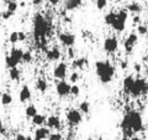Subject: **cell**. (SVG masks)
<instances>
[{
  "instance_id": "6da1fadb",
  "label": "cell",
  "mask_w": 148,
  "mask_h": 140,
  "mask_svg": "<svg viewBox=\"0 0 148 140\" xmlns=\"http://www.w3.org/2000/svg\"><path fill=\"white\" fill-rule=\"evenodd\" d=\"M51 34V22L42 14L34 16V39L37 49L47 51V36Z\"/></svg>"
},
{
  "instance_id": "7a4b0ae2",
  "label": "cell",
  "mask_w": 148,
  "mask_h": 140,
  "mask_svg": "<svg viewBox=\"0 0 148 140\" xmlns=\"http://www.w3.org/2000/svg\"><path fill=\"white\" fill-rule=\"evenodd\" d=\"M95 73L99 77L100 82L106 85L110 83L115 77L116 73V68L112 66L109 61H96L95 62Z\"/></svg>"
},
{
  "instance_id": "3957f363",
  "label": "cell",
  "mask_w": 148,
  "mask_h": 140,
  "mask_svg": "<svg viewBox=\"0 0 148 140\" xmlns=\"http://www.w3.org/2000/svg\"><path fill=\"white\" fill-rule=\"evenodd\" d=\"M130 128L135 133H141L145 130V124H143V118L138 110H130Z\"/></svg>"
},
{
  "instance_id": "277c9868",
  "label": "cell",
  "mask_w": 148,
  "mask_h": 140,
  "mask_svg": "<svg viewBox=\"0 0 148 140\" xmlns=\"http://www.w3.org/2000/svg\"><path fill=\"white\" fill-rule=\"evenodd\" d=\"M147 92H148V83L143 78H135V82H133L130 96L132 98H135V99H137V98H140L141 96L147 94Z\"/></svg>"
},
{
  "instance_id": "5b68a950",
  "label": "cell",
  "mask_w": 148,
  "mask_h": 140,
  "mask_svg": "<svg viewBox=\"0 0 148 140\" xmlns=\"http://www.w3.org/2000/svg\"><path fill=\"white\" fill-rule=\"evenodd\" d=\"M128 17V12L126 9H121L119 10V12H116V17H115L114 22L111 24V27L116 31V32H122L126 29V21Z\"/></svg>"
},
{
  "instance_id": "8992f818",
  "label": "cell",
  "mask_w": 148,
  "mask_h": 140,
  "mask_svg": "<svg viewBox=\"0 0 148 140\" xmlns=\"http://www.w3.org/2000/svg\"><path fill=\"white\" fill-rule=\"evenodd\" d=\"M66 119L71 127H78L83 122V114L78 109H69L66 114Z\"/></svg>"
},
{
  "instance_id": "52a82bcc",
  "label": "cell",
  "mask_w": 148,
  "mask_h": 140,
  "mask_svg": "<svg viewBox=\"0 0 148 140\" xmlns=\"http://www.w3.org/2000/svg\"><path fill=\"white\" fill-rule=\"evenodd\" d=\"M56 92H57V94L61 98L68 97L71 94V85L67 81H64V79H61L56 85Z\"/></svg>"
},
{
  "instance_id": "ba28073f",
  "label": "cell",
  "mask_w": 148,
  "mask_h": 140,
  "mask_svg": "<svg viewBox=\"0 0 148 140\" xmlns=\"http://www.w3.org/2000/svg\"><path fill=\"white\" fill-rule=\"evenodd\" d=\"M58 40L66 47H73L75 44V35L71 34V32H61L58 34Z\"/></svg>"
},
{
  "instance_id": "9c48e42d",
  "label": "cell",
  "mask_w": 148,
  "mask_h": 140,
  "mask_svg": "<svg viewBox=\"0 0 148 140\" xmlns=\"http://www.w3.org/2000/svg\"><path fill=\"white\" fill-rule=\"evenodd\" d=\"M67 73H68V66L66 62H59L53 69V77L56 79H59V81L66 79Z\"/></svg>"
},
{
  "instance_id": "30bf717a",
  "label": "cell",
  "mask_w": 148,
  "mask_h": 140,
  "mask_svg": "<svg viewBox=\"0 0 148 140\" xmlns=\"http://www.w3.org/2000/svg\"><path fill=\"white\" fill-rule=\"evenodd\" d=\"M104 51L108 53H114L119 49V41L116 37H106L104 41Z\"/></svg>"
},
{
  "instance_id": "8fae6325",
  "label": "cell",
  "mask_w": 148,
  "mask_h": 140,
  "mask_svg": "<svg viewBox=\"0 0 148 140\" xmlns=\"http://www.w3.org/2000/svg\"><path fill=\"white\" fill-rule=\"evenodd\" d=\"M137 41H138V36H137V34H135V32H131V34L126 37V40L123 41V46H125L126 53H132L133 47H135V45L137 44Z\"/></svg>"
},
{
  "instance_id": "7c38bea8",
  "label": "cell",
  "mask_w": 148,
  "mask_h": 140,
  "mask_svg": "<svg viewBox=\"0 0 148 140\" xmlns=\"http://www.w3.org/2000/svg\"><path fill=\"white\" fill-rule=\"evenodd\" d=\"M46 124H47V128L49 129H54V130H59L62 127V123H61V119L59 116L57 115H51L46 119Z\"/></svg>"
},
{
  "instance_id": "4fadbf2b",
  "label": "cell",
  "mask_w": 148,
  "mask_h": 140,
  "mask_svg": "<svg viewBox=\"0 0 148 140\" xmlns=\"http://www.w3.org/2000/svg\"><path fill=\"white\" fill-rule=\"evenodd\" d=\"M63 5L66 11H74L83 5V0H64Z\"/></svg>"
},
{
  "instance_id": "5bb4252c",
  "label": "cell",
  "mask_w": 148,
  "mask_h": 140,
  "mask_svg": "<svg viewBox=\"0 0 148 140\" xmlns=\"http://www.w3.org/2000/svg\"><path fill=\"white\" fill-rule=\"evenodd\" d=\"M32 97V93H31V89L29 86H22L21 89H20V93H18V99H20L21 103H26L29 102Z\"/></svg>"
},
{
  "instance_id": "9a60e30c",
  "label": "cell",
  "mask_w": 148,
  "mask_h": 140,
  "mask_svg": "<svg viewBox=\"0 0 148 140\" xmlns=\"http://www.w3.org/2000/svg\"><path fill=\"white\" fill-rule=\"evenodd\" d=\"M61 56H62L61 51H59V49H57V47L46 51V58H47L48 61H51V62L58 61V60L61 58Z\"/></svg>"
},
{
  "instance_id": "2e32d148",
  "label": "cell",
  "mask_w": 148,
  "mask_h": 140,
  "mask_svg": "<svg viewBox=\"0 0 148 140\" xmlns=\"http://www.w3.org/2000/svg\"><path fill=\"white\" fill-rule=\"evenodd\" d=\"M86 66H89L88 58H85V57L73 58V62H72V68L73 69H84Z\"/></svg>"
},
{
  "instance_id": "e0dca14e",
  "label": "cell",
  "mask_w": 148,
  "mask_h": 140,
  "mask_svg": "<svg viewBox=\"0 0 148 140\" xmlns=\"http://www.w3.org/2000/svg\"><path fill=\"white\" fill-rule=\"evenodd\" d=\"M49 134H51V130L47 127H38L35 130V138L40 139V140H46Z\"/></svg>"
},
{
  "instance_id": "ac0fdd59",
  "label": "cell",
  "mask_w": 148,
  "mask_h": 140,
  "mask_svg": "<svg viewBox=\"0 0 148 140\" xmlns=\"http://www.w3.org/2000/svg\"><path fill=\"white\" fill-rule=\"evenodd\" d=\"M133 82H135V77L133 76H126L123 78V83H122V88H123V92L130 94V92H131V88L133 86Z\"/></svg>"
},
{
  "instance_id": "d6986e66",
  "label": "cell",
  "mask_w": 148,
  "mask_h": 140,
  "mask_svg": "<svg viewBox=\"0 0 148 140\" xmlns=\"http://www.w3.org/2000/svg\"><path fill=\"white\" fill-rule=\"evenodd\" d=\"M46 119H47L46 115L37 113L36 115L32 116V124L36 125V127H42L43 124H46Z\"/></svg>"
},
{
  "instance_id": "ffe728a7",
  "label": "cell",
  "mask_w": 148,
  "mask_h": 140,
  "mask_svg": "<svg viewBox=\"0 0 148 140\" xmlns=\"http://www.w3.org/2000/svg\"><path fill=\"white\" fill-rule=\"evenodd\" d=\"M47 88H48V83L45 78H38L36 81V89L40 93H46Z\"/></svg>"
},
{
  "instance_id": "44dd1931",
  "label": "cell",
  "mask_w": 148,
  "mask_h": 140,
  "mask_svg": "<svg viewBox=\"0 0 148 140\" xmlns=\"http://www.w3.org/2000/svg\"><path fill=\"white\" fill-rule=\"evenodd\" d=\"M20 63V61H17L15 57H12L11 55H8L5 57V66L8 69L14 68V67H17V64Z\"/></svg>"
},
{
  "instance_id": "7402d4cb",
  "label": "cell",
  "mask_w": 148,
  "mask_h": 140,
  "mask_svg": "<svg viewBox=\"0 0 148 140\" xmlns=\"http://www.w3.org/2000/svg\"><path fill=\"white\" fill-rule=\"evenodd\" d=\"M9 77H10L11 81H15V82L20 81V78H21V71L17 67L10 68V69H9Z\"/></svg>"
},
{
  "instance_id": "603a6c76",
  "label": "cell",
  "mask_w": 148,
  "mask_h": 140,
  "mask_svg": "<svg viewBox=\"0 0 148 140\" xmlns=\"http://www.w3.org/2000/svg\"><path fill=\"white\" fill-rule=\"evenodd\" d=\"M126 10L131 11V12H133V14H140V12L142 11V6H141L137 1H133V3L128 4V5L126 6Z\"/></svg>"
},
{
  "instance_id": "cb8c5ba5",
  "label": "cell",
  "mask_w": 148,
  "mask_h": 140,
  "mask_svg": "<svg viewBox=\"0 0 148 140\" xmlns=\"http://www.w3.org/2000/svg\"><path fill=\"white\" fill-rule=\"evenodd\" d=\"M0 102H1L3 105H10L12 103V96L10 93H1V96H0Z\"/></svg>"
},
{
  "instance_id": "d4e9b609",
  "label": "cell",
  "mask_w": 148,
  "mask_h": 140,
  "mask_svg": "<svg viewBox=\"0 0 148 140\" xmlns=\"http://www.w3.org/2000/svg\"><path fill=\"white\" fill-rule=\"evenodd\" d=\"M22 53H24V51H22L21 49H17V47H12L10 50V55L12 56V57H15L17 61L21 62V58H22Z\"/></svg>"
},
{
  "instance_id": "484cf974",
  "label": "cell",
  "mask_w": 148,
  "mask_h": 140,
  "mask_svg": "<svg viewBox=\"0 0 148 140\" xmlns=\"http://www.w3.org/2000/svg\"><path fill=\"white\" fill-rule=\"evenodd\" d=\"M115 17H116V12H114V11H111V12H108L106 15L104 16V22L108 26H111V24L114 22L115 20Z\"/></svg>"
},
{
  "instance_id": "4316f807",
  "label": "cell",
  "mask_w": 148,
  "mask_h": 140,
  "mask_svg": "<svg viewBox=\"0 0 148 140\" xmlns=\"http://www.w3.org/2000/svg\"><path fill=\"white\" fill-rule=\"evenodd\" d=\"M25 114H26L27 118H32L34 115L37 114V108H36L34 104L27 105V107H26V109H25Z\"/></svg>"
},
{
  "instance_id": "83f0119b",
  "label": "cell",
  "mask_w": 148,
  "mask_h": 140,
  "mask_svg": "<svg viewBox=\"0 0 148 140\" xmlns=\"http://www.w3.org/2000/svg\"><path fill=\"white\" fill-rule=\"evenodd\" d=\"M120 128H121V130H125V129L130 128V115H128V113H126L122 116L121 122H120Z\"/></svg>"
},
{
  "instance_id": "f1b7e54d",
  "label": "cell",
  "mask_w": 148,
  "mask_h": 140,
  "mask_svg": "<svg viewBox=\"0 0 148 140\" xmlns=\"http://www.w3.org/2000/svg\"><path fill=\"white\" fill-rule=\"evenodd\" d=\"M79 110L82 112V114H89L90 112V103L88 100H83L79 104Z\"/></svg>"
},
{
  "instance_id": "f546056e",
  "label": "cell",
  "mask_w": 148,
  "mask_h": 140,
  "mask_svg": "<svg viewBox=\"0 0 148 140\" xmlns=\"http://www.w3.org/2000/svg\"><path fill=\"white\" fill-rule=\"evenodd\" d=\"M32 60H34V57H32V53L31 51H24V53H22V58H21V62L24 63H30L32 62Z\"/></svg>"
},
{
  "instance_id": "4dcf8cb0",
  "label": "cell",
  "mask_w": 148,
  "mask_h": 140,
  "mask_svg": "<svg viewBox=\"0 0 148 140\" xmlns=\"http://www.w3.org/2000/svg\"><path fill=\"white\" fill-rule=\"evenodd\" d=\"M17 8H18V4L15 1V0H10V1L8 3V9H6V10L11 11L12 14H15L16 10H17Z\"/></svg>"
},
{
  "instance_id": "1f68e13d",
  "label": "cell",
  "mask_w": 148,
  "mask_h": 140,
  "mask_svg": "<svg viewBox=\"0 0 148 140\" xmlns=\"http://www.w3.org/2000/svg\"><path fill=\"white\" fill-rule=\"evenodd\" d=\"M9 42L15 45L18 42V36H17V31H12L10 35H9Z\"/></svg>"
},
{
  "instance_id": "d6a6232c",
  "label": "cell",
  "mask_w": 148,
  "mask_h": 140,
  "mask_svg": "<svg viewBox=\"0 0 148 140\" xmlns=\"http://www.w3.org/2000/svg\"><path fill=\"white\" fill-rule=\"evenodd\" d=\"M71 94L73 97H78L80 94V87L78 85H75V83H74L73 86H71Z\"/></svg>"
},
{
  "instance_id": "836d02e7",
  "label": "cell",
  "mask_w": 148,
  "mask_h": 140,
  "mask_svg": "<svg viewBox=\"0 0 148 140\" xmlns=\"http://www.w3.org/2000/svg\"><path fill=\"white\" fill-rule=\"evenodd\" d=\"M79 79H80V74L78 73L77 71L72 72L71 76H69V81H71V83H73V85H74V83H77L78 81H79Z\"/></svg>"
},
{
  "instance_id": "e575fe53",
  "label": "cell",
  "mask_w": 148,
  "mask_h": 140,
  "mask_svg": "<svg viewBox=\"0 0 148 140\" xmlns=\"http://www.w3.org/2000/svg\"><path fill=\"white\" fill-rule=\"evenodd\" d=\"M48 140H63V135L61 133H58V132H56V133H51L48 135Z\"/></svg>"
},
{
  "instance_id": "d590c367",
  "label": "cell",
  "mask_w": 148,
  "mask_h": 140,
  "mask_svg": "<svg viewBox=\"0 0 148 140\" xmlns=\"http://www.w3.org/2000/svg\"><path fill=\"white\" fill-rule=\"evenodd\" d=\"M95 4L99 10H104L106 5H108V0H95Z\"/></svg>"
},
{
  "instance_id": "8d00e7d4",
  "label": "cell",
  "mask_w": 148,
  "mask_h": 140,
  "mask_svg": "<svg viewBox=\"0 0 148 140\" xmlns=\"http://www.w3.org/2000/svg\"><path fill=\"white\" fill-rule=\"evenodd\" d=\"M137 34L138 35H147L148 34V27L146 25H140L137 27Z\"/></svg>"
},
{
  "instance_id": "74e56055",
  "label": "cell",
  "mask_w": 148,
  "mask_h": 140,
  "mask_svg": "<svg viewBox=\"0 0 148 140\" xmlns=\"http://www.w3.org/2000/svg\"><path fill=\"white\" fill-rule=\"evenodd\" d=\"M136 133L133 132V130L131 128H128V129H125L122 130V137H127V138H132L133 135H135Z\"/></svg>"
},
{
  "instance_id": "f35d334b",
  "label": "cell",
  "mask_w": 148,
  "mask_h": 140,
  "mask_svg": "<svg viewBox=\"0 0 148 140\" xmlns=\"http://www.w3.org/2000/svg\"><path fill=\"white\" fill-rule=\"evenodd\" d=\"M14 15V14L11 12V11H9V10H5V11H1V19L3 20H9V19H10L11 16Z\"/></svg>"
},
{
  "instance_id": "ab89813d",
  "label": "cell",
  "mask_w": 148,
  "mask_h": 140,
  "mask_svg": "<svg viewBox=\"0 0 148 140\" xmlns=\"http://www.w3.org/2000/svg\"><path fill=\"white\" fill-rule=\"evenodd\" d=\"M17 36H18V42H20V41H25L26 40V34L24 31H17Z\"/></svg>"
},
{
  "instance_id": "60d3db41",
  "label": "cell",
  "mask_w": 148,
  "mask_h": 140,
  "mask_svg": "<svg viewBox=\"0 0 148 140\" xmlns=\"http://www.w3.org/2000/svg\"><path fill=\"white\" fill-rule=\"evenodd\" d=\"M74 56H75V51H74V49L73 47H68V57L73 60Z\"/></svg>"
},
{
  "instance_id": "b9f144b4",
  "label": "cell",
  "mask_w": 148,
  "mask_h": 140,
  "mask_svg": "<svg viewBox=\"0 0 148 140\" xmlns=\"http://www.w3.org/2000/svg\"><path fill=\"white\" fill-rule=\"evenodd\" d=\"M133 69H135V72H137V73H140L141 71H142V66L140 63H137V62H135V64H133Z\"/></svg>"
},
{
  "instance_id": "7bdbcfd3",
  "label": "cell",
  "mask_w": 148,
  "mask_h": 140,
  "mask_svg": "<svg viewBox=\"0 0 148 140\" xmlns=\"http://www.w3.org/2000/svg\"><path fill=\"white\" fill-rule=\"evenodd\" d=\"M15 140H26V135L21 134V133H18V134H16Z\"/></svg>"
},
{
  "instance_id": "ee69618b",
  "label": "cell",
  "mask_w": 148,
  "mask_h": 140,
  "mask_svg": "<svg viewBox=\"0 0 148 140\" xmlns=\"http://www.w3.org/2000/svg\"><path fill=\"white\" fill-rule=\"evenodd\" d=\"M141 22V17H140V15H135V17H133V24H140Z\"/></svg>"
},
{
  "instance_id": "f6af8a7d",
  "label": "cell",
  "mask_w": 148,
  "mask_h": 140,
  "mask_svg": "<svg viewBox=\"0 0 148 140\" xmlns=\"http://www.w3.org/2000/svg\"><path fill=\"white\" fill-rule=\"evenodd\" d=\"M6 133V130H5V128H4V125H3V122H1V119H0V134H5Z\"/></svg>"
},
{
  "instance_id": "bcb514c9",
  "label": "cell",
  "mask_w": 148,
  "mask_h": 140,
  "mask_svg": "<svg viewBox=\"0 0 148 140\" xmlns=\"http://www.w3.org/2000/svg\"><path fill=\"white\" fill-rule=\"evenodd\" d=\"M42 1H43V0H32V5H34V6H38V5L42 4Z\"/></svg>"
},
{
  "instance_id": "7dc6e473",
  "label": "cell",
  "mask_w": 148,
  "mask_h": 140,
  "mask_svg": "<svg viewBox=\"0 0 148 140\" xmlns=\"http://www.w3.org/2000/svg\"><path fill=\"white\" fill-rule=\"evenodd\" d=\"M48 3L51 4V5H53V6H57L59 4V0H48Z\"/></svg>"
},
{
  "instance_id": "c3c4849f",
  "label": "cell",
  "mask_w": 148,
  "mask_h": 140,
  "mask_svg": "<svg viewBox=\"0 0 148 140\" xmlns=\"http://www.w3.org/2000/svg\"><path fill=\"white\" fill-rule=\"evenodd\" d=\"M127 66H128V64H127L126 61H122V62H121V68H122V69H126Z\"/></svg>"
},
{
  "instance_id": "681fc988",
  "label": "cell",
  "mask_w": 148,
  "mask_h": 140,
  "mask_svg": "<svg viewBox=\"0 0 148 140\" xmlns=\"http://www.w3.org/2000/svg\"><path fill=\"white\" fill-rule=\"evenodd\" d=\"M130 140H142L140 137H136V135H133L132 138H130Z\"/></svg>"
},
{
  "instance_id": "f907efd6",
  "label": "cell",
  "mask_w": 148,
  "mask_h": 140,
  "mask_svg": "<svg viewBox=\"0 0 148 140\" xmlns=\"http://www.w3.org/2000/svg\"><path fill=\"white\" fill-rule=\"evenodd\" d=\"M121 140H130V138H127V137H122Z\"/></svg>"
},
{
  "instance_id": "816d5d0a",
  "label": "cell",
  "mask_w": 148,
  "mask_h": 140,
  "mask_svg": "<svg viewBox=\"0 0 148 140\" xmlns=\"http://www.w3.org/2000/svg\"><path fill=\"white\" fill-rule=\"evenodd\" d=\"M145 72H146V74H147V76H148V64H147V66H146V71H145Z\"/></svg>"
},
{
  "instance_id": "f5cc1de1",
  "label": "cell",
  "mask_w": 148,
  "mask_h": 140,
  "mask_svg": "<svg viewBox=\"0 0 148 140\" xmlns=\"http://www.w3.org/2000/svg\"><path fill=\"white\" fill-rule=\"evenodd\" d=\"M98 140H104V139H103V137H99V138H98Z\"/></svg>"
},
{
  "instance_id": "db71d44e",
  "label": "cell",
  "mask_w": 148,
  "mask_h": 140,
  "mask_svg": "<svg viewBox=\"0 0 148 140\" xmlns=\"http://www.w3.org/2000/svg\"><path fill=\"white\" fill-rule=\"evenodd\" d=\"M143 60H148V52H147V57H145V58H143Z\"/></svg>"
},
{
  "instance_id": "11a10c76",
  "label": "cell",
  "mask_w": 148,
  "mask_h": 140,
  "mask_svg": "<svg viewBox=\"0 0 148 140\" xmlns=\"http://www.w3.org/2000/svg\"><path fill=\"white\" fill-rule=\"evenodd\" d=\"M88 140H94V139H92V138H88Z\"/></svg>"
},
{
  "instance_id": "9f6ffc18",
  "label": "cell",
  "mask_w": 148,
  "mask_h": 140,
  "mask_svg": "<svg viewBox=\"0 0 148 140\" xmlns=\"http://www.w3.org/2000/svg\"><path fill=\"white\" fill-rule=\"evenodd\" d=\"M34 140H40V139H37V138H34Z\"/></svg>"
},
{
  "instance_id": "6f0895ef",
  "label": "cell",
  "mask_w": 148,
  "mask_h": 140,
  "mask_svg": "<svg viewBox=\"0 0 148 140\" xmlns=\"http://www.w3.org/2000/svg\"><path fill=\"white\" fill-rule=\"evenodd\" d=\"M90 1H95V0H90Z\"/></svg>"
},
{
  "instance_id": "680465c9",
  "label": "cell",
  "mask_w": 148,
  "mask_h": 140,
  "mask_svg": "<svg viewBox=\"0 0 148 140\" xmlns=\"http://www.w3.org/2000/svg\"><path fill=\"white\" fill-rule=\"evenodd\" d=\"M0 96H1V92H0Z\"/></svg>"
},
{
  "instance_id": "91938a15",
  "label": "cell",
  "mask_w": 148,
  "mask_h": 140,
  "mask_svg": "<svg viewBox=\"0 0 148 140\" xmlns=\"http://www.w3.org/2000/svg\"><path fill=\"white\" fill-rule=\"evenodd\" d=\"M132 1H135V0H132Z\"/></svg>"
}]
</instances>
